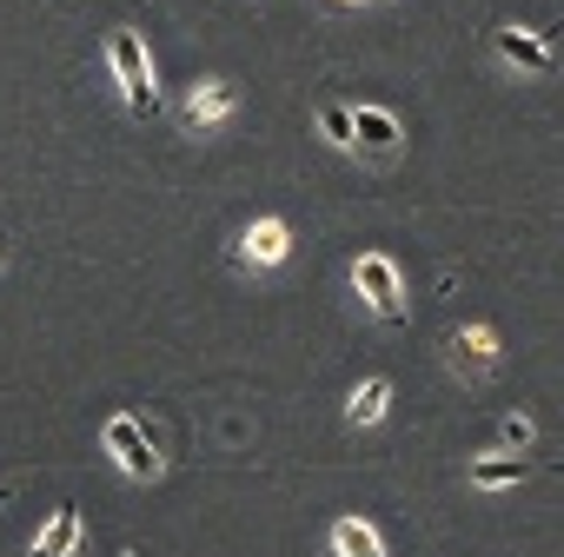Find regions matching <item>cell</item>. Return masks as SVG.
Masks as SVG:
<instances>
[{
	"label": "cell",
	"instance_id": "15",
	"mask_svg": "<svg viewBox=\"0 0 564 557\" xmlns=\"http://www.w3.org/2000/svg\"><path fill=\"white\" fill-rule=\"evenodd\" d=\"M0 504H8V484H0Z\"/></svg>",
	"mask_w": 564,
	"mask_h": 557
},
{
	"label": "cell",
	"instance_id": "8",
	"mask_svg": "<svg viewBox=\"0 0 564 557\" xmlns=\"http://www.w3.org/2000/svg\"><path fill=\"white\" fill-rule=\"evenodd\" d=\"M226 113H232V87H226V80H199L193 100H186V120H193V127H213V120H226Z\"/></svg>",
	"mask_w": 564,
	"mask_h": 557
},
{
	"label": "cell",
	"instance_id": "10",
	"mask_svg": "<svg viewBox=\"0 0 564 557\" xmlns=\"http://www.w3.org/2000/svg\"><path fill=\"white\" fill-rule=\"evenodd\" d=\"M452 352H458V365H471V372H491V359H498V339H491L485 326H471V332H458V339H452Z\"/></svg>",
	"mask_w": 564,
	"mask_h": 557
},
{
	"label": "cell",
	"instance_id": "7",
	"mask_svg": "<svg viewBox=\"0 0 564 557\" xmlns=\"http://www.w3.org/2000/svg\"><path fill=\"white\" fill-rule=\"evenodd\" d=\"M286 252H293V232L279 226V219H259V226L246 232V259H252V265H279Z\"/></svg>",
	"mask_w": 564,
	"mask_h": 557
},
{
	"label": "cell",
	"instance_id": "12",
	"mask_svg": "<svg viewBox=\"0 0 564 557\" xmlns=\"http://www.w3.org/2000/svg\"><path fill=\"white\" fill-rule=\"evenodd\" d=\"M518 478H531V458H478L471 465V484H518Z\"/></svg>",
	"mask_w": 564,
	"mask_h": 557
},
{
	"label": "cell",
	"instance_id": "14",
	"mask_svg": "<svg viewBox=\"0 0 564 557\" xmlns=\"http://www.w3.org/2000/svg\"><path fill=\"white\" fill-rule=\"evenodd\" d=\"M505 445L524 451V445H531V418H505Z\"/></svg>",
	"mask_w": 564,
	"mask_h": 557
},
{
	"label": "cell",
	"instance_id": "1",
	"mask_svg": "<svg viewBox=\"0 0 564 557\" xmlns=\"http://www.w3.org/2000/svg\"><path fill=\"white\" fill-rule=\"evenodd\" d=\"M107 61H113V80H120V94H127V107L133 113H160V87H153V74H147V54H140V34H113L107 41Z\"/></svg>",
	"mask_w": 564,
	"mask_h": 557
},
{
	"label": "cell",
	"instance_id": "3",
	"mask_svg": "<svg viewBox=\"0 0 564 557\" xmlns=\"http://www.w3.org/2000/svg\"><path fill=\"white\" fill-rule=\"evenodd\" d=\"M107 451L120 458V471H127V478H140V484H147V478H160V451L140 438V418H127V412H120V418L107 425Z\"/></svg>",
	"mask_w": 564,
	"mask_h": 557
},
{
	"label": "cell",
	"instance_id": "13",
	"mask_svg": "<svg viewBox=\"0 0 564 557\" xmlns=\"http://www.w3.org/2000/svg\"><path fill=\"white\" fill-rule=\"evenodd\" d=\"M319 127H326V140H333V146H352V113H346V107H333V100H326V107H319Z\"/></svg>",
	"mask_w": 564,
	"mask_h": 557
},
{
	"label": "cell",
	"instance_id": "4",
	"mask_svg": "<svg viewBox=\"0 0 564 557\" xmlns=\"http://www.w3.org/2000/svg\"><path fill=\"white\" fill-rule=\"evenodd\" d=\"M399 140H405V133H399L392 113H379V107H359V113H352V146H366L372 160H392Z\"/></svg>",
	"mask_w": 564,
	"mask_h": 557
},
{
	"label": "cell",
	"instance_id": "2",
	"mask_svg": "<svg viewBox=\"0 0 564 557\" xmlns=\"http://www.w3.org/2000/svg\"><path fill=\"white\" fill-rule=\"evenodd\" d=\"M352 278H359V293H366V306H372V313H379L386 326H399V319H405V299H399V265H392L386 252H359Z\"/></svg>",
	"mask_w": 564,
	"mask_h": 557
},
{
	"label": "cell",
	"instance_id": "5",
	"mask_svg": "<svg viewBox=\"0 0 564 557\" xmlns=\"http://www.w3.org/2000/svg\"><path fill=\"white\" fill-rule=\"evenodd\" d=\"M498 54H505L511 67H524V74H551V41H538V34L498 28Z\"/></svg>",
	"mask_w": 564,
	"mask_h": 557
},
{
	"label": "cell",
	"instance_id": "16",
	"mask_svg": "<svg viewBox=\"0 0 564 557\" xmlns=\"http://www.w3.org/2000/svg\"><path fill=\"white\" fill-rule=\"evenodd\" d=\"M557 478H564V465H557Z\"/></svg>",
	"mask_w": 564,
	"mask_h": 557
},
{
	"label": "cell",
	"instance_id": "9",
	"mask_svg": "<svg viewBox=\"0 0 564 557\" xmlns=\"http://www.w3.org/2000/svg\"><path fill=\"white\" fill-rule=\"evenodd\" d=\"M333 550L339 557H386V544H379V531L366 517H339L333 524Z\"/></svg>",
	"mask_w": 564,
	"mask_h": 557
},
{
	"label": "cell",
	"instance_id": "11",
	"mask_svg": "<svg viewBox=\"0 0 564 557\" xmlns=\"http://www.w3.org/2000/svg\"><path fill=\"white\" fill-rule=\"evenodd\" d=\"M386 405H392V385H386V379H366V385L352 392V405H346V412H352V425H379V418H386Z\"/></svg>",
	"mask_w": 564,
	"mask_h": 557
},
{
	"label": "cell",
	"instance_id": "6",
	"mask_svg": "<svg viewBox=\"0 0 564 557\" xmlns=\"http://www.w3.org/2000/svg\"><path fill=\"white\" fill-rule=\"evenodd\" d=\"M74 544H80V511L61 504V511L47 517V531L34 537V557H74Z\"/></svg>",
	"mask_w": 564,
	"mask_h": 557
}]
</instances>
